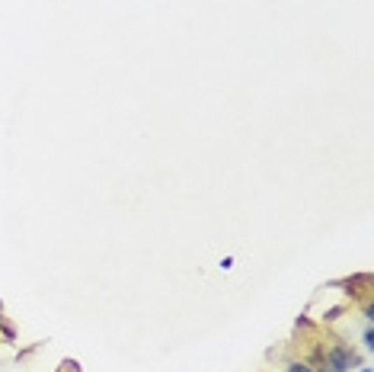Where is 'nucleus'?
Wrapping results in <instances>:
<instances>
[{
  "label": "nucleus",
  "instance_id": "obj_1",
  "mask_svg": "<svg viewBox=\"0 0 374 372\" xmlns=\"http://www.w3.org/2000/svg\"><path fill=\"white\" fill-rule=\"evenodd\" d=\"M320 363L326 366L329 372H352L355 366H359V353H355L349 343L333 340V343H326V347H323ZM320 363H317V366H320Z\"/></svg>",
  "mask_w": 374,
  "mask_h": 372
},
{
  "label": "nucleus",
  "instance_id": "obj_2",
  "mask_svg": "<svg viewBox=\"0 0 374 372\" xmlns=\"http://www.w3.org/2000/svg\"><path fill=\"white\" fill-rule=\"evenodd\" d=\"M285 372H314V366L307 363V359H288V363H285Z\"/></svg>",
  "mask_w": 374,
  "mask_h": 372
},
{
  "label": "nucleus",
  "instance_id": "obj_3",
  "mask_svg": "<svg viewBox=\"0 0 374 372\" xmlns=\"http://www.w3.org/2000/svg\"><path fill=\"white\" fill-rule=\"evenodd\" d=\"M0 334H3V340H10V343H16V327L10 324L3 315H0Z\"/></svg>",
  "mask_w": 374,
  "mask_h": 372
},
{
  "label": "nucleus",
  "instance_id": "obj_4",
  "mask_svg": "<svg viewBox=\"0 0 374 372\" xmlns=\"http://www.w3.org/2000/svg\"><path fill=\"white\" fill-rule=\"evenodd\" d=\"M365 347H368V350L374 347V331H371V324H368V331H365Z\"/></svg>",
  "mask_w": 374,
  "mask_h": 372
},
{
  "label": "nucleus",
  "instance_id": "obj_5",
  "mask_svg": "<svg viewBox=\"0 0 374 372\" xmlns=\"http://www.w3.org/2000/svg\"><path fill=\"white\" fill-rule=\"evenodd\" d=\"M365 318L374 321V305H371V302H365Z\"/></svg>",
  "mask_w": 374,
  "mask_h": 372
},
{
  "label": "nucleus",
  "instance_id": "obj_6",
  "mask_svg": "<svg viewBox=\"0 0 374 372\" xmlns=\"http://www.w3.org/2000/svg\"><path fill=\"white\" fill-rule=\"evenodd\" d=\"M361 372H371V366H365V369H361Z\"/></svg>",
  "mask_w": 374,
  "mask_h": 372
}]
</instances>
